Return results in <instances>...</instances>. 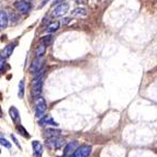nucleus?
<instances>
[{"label": "nucleus", "mask_w": 157, "mask_h": 157, "mask_svg": "<svg viewBox=\"0 0 157 157\" xmlns=\"http://www.w3.org/2000/svg\"><path fill=\"white\" fill-rule=\"evenodd\" d=\"M43 78H44V73H39L36 75V77L33 79L31 85V91L32 94L34 97H39L40 94H42V89H43Z\"/></svg>", "instance_id": "nucleus-1"}, {"label": "nucleus", "mask_w": 157, "mask_h": 157, "mask_svg": "<svg viewBox=\"0 0 157 157\" xmlns=\"http://www.w3.org/2000/svg\"><path fill=\"white\" fill-rule=\"evenodd\" d=\"M47 105L45 99L42 97H37L35 99V117L39 119H41L42 117H44L45 112H46Z\"/></svg>", "instance_id": "nucleus-2"}, {"label": "nucleus", "mask_w": 157, "mask_h": 157, "mask_svg": "<svg viewBox=\"0 0 157 157\" xmlns=\"http://www.w3.org/2000/svg\"><path fill=\"white\" fill-rule=\"evenodd\" d=\"M13 7L16 8V10L20 13H23V14H26L29 13V11L31 10L32 6L31 3L28 1V0H17L16 2L13 3Z\"/></svg>", "instance_id": "nucleus-3"}, {"label": "nucleus", "mask_w": 157, "mask_h": 157, "mask_svg": "<svg viewBox=\"0 0 157 157\" xmlns=\"http://www.w3.org/2000/svg\"><path fill=\"white\" fill-rule=\"evenodd\" d=\"M46 145L50 147V148L60 149L62 147L66 145V141L64 139L58 137V136H54V137H48V139H47Z\"/></svg>", "instance_id": "nucleus-4"}, {"label": "nucleus", "mask_w": 157, "mask_h": 157, "mask_svg": "<svg viewBox=\"0 0 157 157\" xmlns=\"http://www.w3.org/2000/svg\"><path fill=\"white\" fill-rule=\"evenodd\" d=\"M91 154L90 145H80L69 157H88Z\"/></svg>", "instance_id": "nucleus-5"}, {"label": "nucleus", "mask_w": 157, "mask_h": 157, "mask_svg": "<svg viewBox=\"0 0 157 157\" xmlns=\"http://www.w3.org/2000/svg\"><path fill=\"white\" fill-rule=\"evenodd\" d=\"M78 147H79V143L77 141H73V142H71V143L66 144L65 149H64V153H63V156L69 157L77 148H78Z\"/></svg>", "instance_id": "nucleus-6"}, {"label": "nucleus", "mask_w": 157, "mask_h": 157, "mask_svg": "<svg viewBox=\"0 0 157 157\" xmlns=\"http://www.w3.org/2000/svg\"><path fill=\"white\" fill-rule=\"evenodd\" d=\"M42 66H43V57L34 58V59L32 60V63H31V65H30V68H29L30 73H32V74L37 73V71H41Z\"/></svg>", "instance_id": "nucleus-7"}, {"label": "nucleus", "mask_w": 157, "mask_h": 157, "mask_svg": "<svg viewBox=\"0 0 157 157\" xmlns=\"http://www.w3.org/2000/svg\"><path fill=\"white\" fill-rule=\"evenodd\" d=\"M68 10H69V6H68L67 3L62 2V3H59L57 7H55V9L53 10V16L62 17V16H64V14H66V13L68 12Z\"/></svg>", "instance_id": "nucleus-8"}, {"label": "nucleus", "mask_w": 157, "mask_h": 157, "mask_svg": "<svg viewBox=\"0 0 157 157\" xmlns=\"http://www.w3.org/2000/svg\"><path fill=\"white\" fill-rule=\"evenodd\" d=\"M40 124L41 125H52V126H58V123L56 122L51 115H44L40 119Z\"/></svg>", "instance_id": "nucleus-9"}, {"label": "nucleus", "mask_w": 157, "mask_h": 157, "mask_svg": "<svg viewBox=\"0 0 157 157\" xmlns=\"http://www.w3.org/2000/svg\"><path fill=\"white\" fill-rule=\"evenodd\" d=\"M9 115H10L11 120L16 124H18L20 122V112H19V110L16 107H13V105L10 107V109H9Z\"/></svg>", "instance_id": "nucleus-10"}, {"label": "nucleus", "mask_w": 157, "mask_h": 157, "mask_svg": "<svg viewBox=\"0 0 157 157\" xmlns=\"http://www.w3.org/2000/svg\"><path fill=\"white\" fill-rule=\"evenodd\" d=\"M32 147H33V153L35 157H41L43 153V146L39 141L32 142Z\"/></svg>", "instance_id": "nucleus-11"}, {"label": "nucleus", "mask_w": 157, "mask_h": 157, "mask_svg": "<svg viewBox=\"0 0 157 157\" xmlns=\"http://www.w3.org/2000/svg\"><path fill=\"white\" fill-rule=\"evenodd\" d=\"M14 46H16V44H14V43L7 45V46H6L5 48L2 50V52L0 53V56H1V57H3L5 59H6V58L10 57L11 54H12V52H13V48H14Z\"/></svg>", "instance_id": "nucleus-12"}, {"label": "nucleus", "mask_w": 157, "mask_h": 157, "mask_svg": "<svg viewBox=\"0 0 157 157\" xmlns=\"http://www.w3.org/2000/svg\"><path fill=\"white\" fill-rule=\"evenodd\" d=\"M8 25V17L5 11L0 10V29H6Z\"/></svg>", "instance_id": "nucleus-13"}, {"label": "nucleus", "mask_w": 157, "mask_h": 157, "mask_svg": "<svg viewBox=\"0 0 157 157\" xmlns=\"http://www.w3.org/2000/svg\"><path fill=\"white\" fill-rule=\"evenodd\" d=\"M87 14H88V11L86 8H76L71 11L73 17H86Z\"/></svg>", "instance_id": "nucleus-14"}, {"label": "nucleus", "mask_w": 157, "mask_h": 157, "mask_svg": "<svg viewBox=\"0 0 157 157\" xmlns=\"http://www.w3.org/2000/svg\"><path fill=\"white\" fill-rule=\"evenodd\" d=\"M59 25H60V23L58 21L52 22V23H50L48 25H47L46 32H48V33H54V32H56L58 29H59Z\"/></svg>", "instance_id": "nucleus-15"}, {"label": "nucleus", "mask_w": 157, "mask_h": 157, "mask_svg": "<svg viewBox=\"0 0 157 157\" xmlns=\"http://www.w3.org/2000/svg\"><path fill=\"white\" fill-rule=\"evenodd\" d=\"M60 134L59 130H54V128H47L44 132V137H54V136H58Z\"/></svg>", "instance_id": "nucleus-16"}, {"label": "nucleus", "mask_w": 157, "mask_h": 157, "mask_svg": "<svg viewBox=\"0 0 157 157\" xmlns=\"http://www.w3.org/2000/svg\"><path fill=\"white\" fill-rule=\"evenodd\" d=\"M18 88H19L18 97L20 98V99H22V98L24 97V89H25V81H24V79H21V80H20Z\"/></svg>", "instance_id": "nucleus-17"}, {"label": "nucleus", "mask_w": 157, "mask_h": 157, "mask_svg": "<svg viewBox=\"0 0 157 157\" xmlns=\"http://www.w3.org/2000/svg\"><path fill=\"white\" fill-rule=\"evenodd\" d=\"M45 52H46V46L41 43V44L36 47V56L37 57H43L44 54H45Z\"/></svg>", "instance_id": "nucleus-18"}, {"label": "nucleus", "mask_w": 157, "mask_h": 157, "mask_svg": "<svg viewBox=\"0 0 157 157\" xmlns=\"http://www.w3.org/2000/svg\"><path fill=\"white\" fill-rule=\"evenodd\" d=\"M52 41H53V35H51V34H48V35H45V36H43L42 39H41V43H42V44H44L45 46H48V45H51Z\"/></svg>", "instance_id": "nucleus-19"}, {"label": "nucleus", "mask_w": 157, "mask_h": 157, "mask_svg": "<svg viewBox=\"0 0 157 157\" xmlns=\"http://www.w3.org/2000/svg\"><path fill=\"white\" fill-rule=\"evenodd\" d=\"M17 130H18V132L20 134H21L22 136H24V137H28V139L30 137V134L28 133V132H26V130L22 125H20V124H19V125L17 126Z\"/></svg>", "instance_id": "nucleus-20"}, {"label": "nucleus", "mask_w": 157, "mask_h": 157, "mask_svg": "<svg viewBox=\"0 0 157 157\" xmlns=\"http://www.w3.org/2000/svg\"><path fill=\"white\" fill-rule=\"evenodd\" d=\"M0 144L2 145V146H5L6 148H8V149L11 148V143L8 140H6L5 137H0Z\"/></svg>", "instance_id": "nucleus-21"}, {"label": "nucleus", "mask_w": 157, "mask_h": 157, "mask_svg": "<svg viewBox=\"0 0 157 157\" xmlns=\"http://www.w3.org/2000/svg\"><path fill=\"white\" fill-rule=\"evenodd\" d=\"M5 66H6V59L0 56V71H5Z\"/></svg>", "instance_id": "nucleus-22"}, {"label": "nucleus", "mask_w": 157, "mask_h": 157, "mask_svg": "<svg viewBox=\"0 0 157 157\" xmlns=\"http://www.w3.org/2000/svg\"><path fill=\"white\" fill-rule=\"evenodd\" d=\"M11 137H12L13 142H14V143H16V145H17V146H18V147H19V148L21 149V146H20V144H19V142H18V141H17V139H16V136H14V135H12V136H11Z\"/></svg>", "instance_id": "nucleus-23"}, {"label": "nucleus", "mask_w": 157, "mask_h": 157, "mask_svg": "<svg viewBox=\"0 0 157 157\" xmlns=\"http://www.w3.org/2000/svg\"><path fill=\"white\" fill-rule=\"evenodd\" d=\"M63 1H64V0H54V1H53V6L57 5V3H62Z\"/></svg>", "instance_id": "nucleus-24"}, {"label": "nucleus", "mask_w": 157, "mask_h": 157, "mask_svg": "<svg viewBox=\"0 0 157 157\" xmlns=\"http://www.w3.org/2000/svg\"><path fill=\"white\" fill-rule=\"evenodd\" d=\"M48 1H50V0H43V2H42V5H41V7H43L44 5H46V3L48 2Z\"/></svg>", "instance_id": "nucleus-25"}, {"label": "nucleus", "mask_w": 157, "mask_h": 157, "mask_svg": "<svg viewBox=\"0 0 157 157\" xmlns=\"http://www.w3.org/2000/svg\"><path fill=\"white\" fill-rule=\"evenodd\" d=\"M71 21V18H65V20H64V23H67V22Z\"/></svg>", "instance_id": "nucleus-26"}, {"label": "nucleus", "mask_w": 157, "mask_h": 157, "mask_svg": "<svg viewBox=\"0 0 157 157\" xmlns=\"http://www.w3.org/2000/svg\"><path fill=\"white\" fill-rule=\"evenodd\" d=\"M2 117V110H1V107H0V118Z\"/></svg>", "instance_id": "nucleus-27"}, {"label": "nucleus", "mask_w": 157, "mask_h": 157, "mask_svg": "<svg viewBox=\"0 0 157 157\" xmlns=\"http://www.w3.org/2000/svg\"><path fill=\"white\" fill-rule=\"evenodd\" d=\"M0 153H1V151H0Z\"/></svg>", "instance_id": "nucleus-28"}]
</instances>
